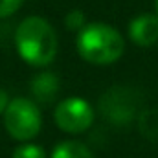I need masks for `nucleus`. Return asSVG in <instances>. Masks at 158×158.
Returning <instances> with one entry per match:
<instances>
[{
    "mask_svg": "<svg viewBox=\"0 0 158 158\" xmlns=\"http://www.w3.org/2000/svg\"><path fill=\"white\" fill-rule=\"evenodd\" d=\"M15 46L24 63L46 66L57 55V33L42 17H28L15 31Z\"/></svg>",
    "mask_w": 158,
    "mask_h": 158,
    "instance_id": "1",
    "label": "nucleus"
},
{
    "mask_svg": "<svg viewBox=\"0 0 158 158\" xmlns=\"http://www.w3.org/2000/svg\"><path fill=\"white\" fill-rule=\"evenodd\" d=\"M125 42L116 28L105 22L86 24L77 35V53L92 64H110L123 55Z\"/></svg>",
    "mask_w": 158,
    "mask_h": 158,
    "instance_id": "2",
    "label": "nucleus"
},
{
    "mask_svg": "<svg viewBox=\"0 0 158 158\" xmlns=\"http://www.w3.org/2000/svg\"><path fill=\"white\" fill-rule=\"evenodd\" d=\"M4 127L7 134L19 142H30L40 132L42 116L35 101L28 98H15L4 112Z\"/></svg>",
    "mask_w": 158,
    "mask_h": 158,
    "instance_id": "3",
    "label": "nucleus"
},
{
    "mask_svg": "<svg viewBox=\"0 0 158 158\" xmlns=\"http://www.w3.org/2000/svg\"><path fill=\"white\" fill-rule=\"evenodd\" d=\"M53 119L63 132L81 134L94 123V109L83 98H66L57 103Z\"/></svg>",
    "mask_w": 158,
    "mask_h": 158,
    "instance_id": "4",
    "label": "nucleus"
},
{
    "mask_svg": "<svg viewBox=\"0 0 158 158\" xmlns=\"http://www.w3.org/2000/svg\"><path fill=\"white\" fill-rule=\"evenodd\" d=\"M129 37L136 46L143 48L158 44V15L143 13L134 17L129 24Z\"/></svg>",
    "mask_w": 158,
    "mask_h": 158,
    "instance_id": "5",
    "label": "nucleus"
},
{
    "mask_svg": "<svg viewBox=\"0 0 158 158\" xmlns=\"http://www.w3.org/2000/svg\"><path fill=\"white\" fill-rule=\"evenodd\" d=\"M31 92L40 103H50L59 92V79L52 72H42L31 81Z\"/></svg>",
    "mask_w": 158,
    "mask_h": 158,
    "instance_id": "6",
    "label": "nucleus"
},
{
    "mask_svg": "<svg viewBox=\"0 0 158 158\" xmlns=\"http://www.w3.org/2000/svg\"><path fill=\"white\" fill-rule=\"evenodd\" d=\"M50 158H94V155L85 143L76 140H64L53 147Z\"/></svg>",
    "mask_w": 158,
    "mask_h": 158,
    "instance_id": "7",
    "label": "nucleus"
},
{
    "mask_svg": "<svg viewBox=\"0 0 158 158\" xmlns=\"http://www.w3.org/2000/svg\"><path fill=\"white\" fill-rule=\"evenodd\" d=\"M140 132L147 140L158 142V110H145L140 116Z\"/></svg>",
    "mask_w": 158,
    "mask_h": 158,
    "instance_id": "8",
    "label": "nucleus"
},
{
    "mask_svg": "<svg viewBox=\"0 0 158 158\" xmlns=\"http://www.w3.org/2000/svg\"><path fill=\"white\" fill-rule=\"evenodd\" d=\"M11 158H46V153H44V149L40 145H37V143L24 142L22 145H19L13 151V156Z\"/></svg>",
    "mask_w": 158,
    "mask_h": 158,
    "instance_id": "9",
    "label": "nucleus"
},
{
    "mask_svg": "<svg viewBox=\"0 0 158 158\" xmlns=\"http://www.w3.org/2000/svg\"><path fill=\"white\" fill-rule=\"evenodd\" d=\"M64 24H66V28L68 30H83L86 24H85V15L79 11V9H74V11H70L68 15H66V19H64Z\"/></svg>",
    "mask_w": 158,
    "mask_h": 158,
    "instance_id": "10",
    "label": "nucleus"
},
{
    "mask_svg": "<svg viewBox=\"0 0 158 158\" xmlns=\"http://www.w3.org/2000/svg\"><path fill=\"white\" fill-rule=\"evenodd\" d=\"M24 0H0V19L9 17L20 9Z\"/></svg>",
    "mask_w": 158,
    "mask_h": 158,
    "instance_id": "11",
    "label": "nucleus"
},
{
    "mask_svg": "<svg viewBox=\"0 0 158 158\" xmlns=\"http://www.w3.org/2000/svg\"><path fill=\"white\" fill-rule=\"evenodd\" d=\"M9 96H7V92L0 86V114H4L6 112V109H7V105H9Z\"/></svg>",
    "mask_w": 158,
    "mask_h": 158,
    "instance_id": "12",
    "label": "nucleus"
},
{
    "mask_svg": "<svg viewBox=\"0 0 158 158\" xmlns=\"http://www.w3.org/2000/svg\"><path fill=\"white\" fill-rule=\"evenodd\" d=\"M155 13L158 15V0H155Z\"/></svg>",
    "mask_w": 158,
    "mask_h": 158,
    "instance_id": "13",
    "label": "nucleus"
}]
</instances>
